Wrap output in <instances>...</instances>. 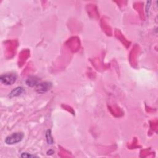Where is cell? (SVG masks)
<instances>
[{"label": "cell", "mask_w": 158, "mask_h": 158, "mask_svg": "<svg viewBox=\"0 0 158 158\" xmlns=\"http://www.w3.org/2000/svg\"><path fill=\"white\" fill-rule=\"evenodd\" d=\"M24 138V133L22 132H16L5 138V143L7 145H14L22 140Z\"/></svg>", "instance_id": "cell-1"}, {"label": "cell", "mask_w": 158, "mask_h": 158, "mask_svg": "<svg viewBox=\"0 0 158 158\" xmlns=\"http://www.w3.org/2000/svg\"><path fill=\"white\" fill-rule=\"evenodd\" d=\"M17 75L14 73H9L5 74L0 77V80L2 83L6 85H13L17 80Z\"/></svg>", "instance_id": "cell-2"}, {"label": "cell", "mask_w": 158, "mask_h": 158, "mask_svg": "<svg viewBox=\"0 0 158 158\" xmlns=\"http://www.w3.org/2000/svg\"><path fill=\"white\" fill-rule=\"evenodd\" d=\"M52 88V83L51 82H44L40 83L37 87H36V91L38 93H44L49 90H51Z\"/></svg>", "instance_id": "cell-3"}, {"label": "cell", "mask_w": 158, "mask_h": 158, "mask_svg": "<svg viewBox=\"0 0 158 158\" xmlns=\"http://www.w3.org/2000/svg\"><path fill=\"white\" fill-rule=\"evenodd\" d=\"M39 83V79L35 76H30L26 80V84L30 87H37Z\"/></svg>", "instance_id": "cell-4"}, {"label": "cell", "mask_w": 158, "mask_h": 158, "mask_svg": "<svg viewBox=\"0 0 158 158\" xmlns=\"http://www.w3.org/2000/svg\"><path fill=\"white\" fill-rule=\"evenodd\" d=\"M25 91V90L22 87H18L14 90H13L11 93H10V97L13 98V97H17L21 94H22Z\"/></svg>", "instance_id": "cell-5"}, {"label": "cell", "mask_w": 158, "mask_h": 158, "mask_svg": "<svg viewBox=\"0 0 158 158\" xmlns=\"http://www.w3.org/2000/svg\"><path fill=\"white\" fill-rule=\"evenodd\" d=\"M46 138L47 140V142L48 144H52L53 143V139L51 137V130H48L46 133Z\"/></svg>", "instance_id": "cell-6"}, {"label": "cell", "mask_w": 158, "mask_h": 158, "mask_svg": "<svg viewBox=\"0 0 158 158\" xmlns=\"http://www.w3.org/2000/svg\"><path fill=\"white\" fill-rule=\"evenodd\" d=\"M35 156H33V155H31L30 154H28L27 152H24L21 155V157H35Z\"/></svg>", "instance_id": "cell-7"}]
</instances>
